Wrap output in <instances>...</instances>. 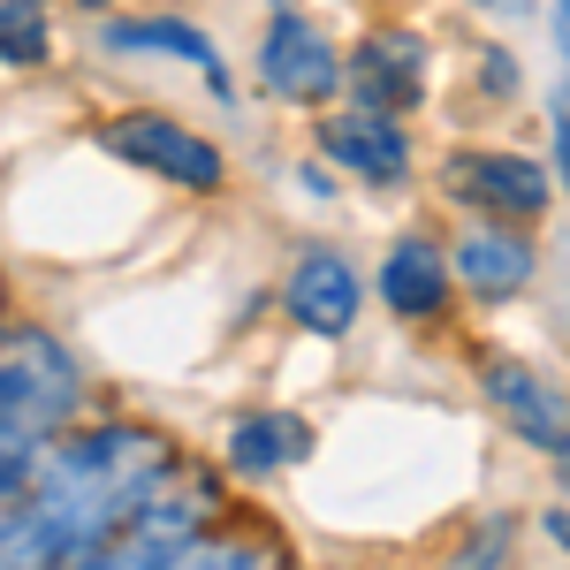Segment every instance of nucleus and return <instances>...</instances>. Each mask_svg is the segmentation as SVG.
<instances>
[{
    "label": "nucleus",
    "instance_id": "obj_1",
    "mask_svg": "<svg viewBox=\"0 0 570 570\" xmlns=\"http://www.w3.org/2000/svg\"><path fill=\"white\" fill-rule=\"evenodd\" d=\"M176 472V449L153 426H91L53 441L31 494L0 518V570H69Z\"/></svg>",
    "mask_w": 570,
    "mask_h": 570
},
{
    "label": "nucleus",
    "instance_id": "obj_2",
    "mask_svg": "<svg viewBox=\"0 0 570 570\" xmlns=\"http://www.w3.org/2000/svg\"><path fill=\"white\" fill-rule=\"evenodd\" d=\"M77 365L69 351L39 335V327H16V335H0V441H16V449H53L61 426H69V411H77Z\"/></svg>",
    "mask_w": 570,
    "mask_h": 570
},
{
    "label": "nucleus",
    "instance_id": "obj_3",
    "mask_svg": "<svg viewBox=\"0 0 570 570\" xmlns=\"http://www.w3.org/2000/svg\"><path fill=\"white\" fill-rule=\"evenodd\" d=\"M206 525H214V487L190 480V472H168L85 563H69V570H176L183 548L206 540Z\"/></svg>",
    "mask_w": 570,
    "mask_h": 570
},
{
    "label": "nucleus",
    "instance_id": "obj_4",
    "mask_svg": "<svg viewBox=\"0 0 570 570\" xmlns=\"http://www.w3.org/2000/svg\"><path fill=\"white\" fill-rule=\"evenodd\" d=\"M441 190L456 198V206H472V214H494V220H540L548 214V198H556V183L540 160L525 153H449L441 160Z\"/></svg>",
    "mask_w": 570,
    "mask_h": 570
},
{
    "label": "nucleus",
    "instance_id": "obj_5",
    "mask_svg": "<svg viewBox=\"0 0 570 570\" xmlns=\"http://www.w3.org/2000/svg\"><path fill=\"white\" fill-rule=\"evenodd\" d=\"M99 145L115 153V160H130L145 176H168L183 190H220V145H206L198 130H183L168 115H115V122H99Z\"/></svg>",
    "mask_w": 570,
    "mask_h": 570
},
{
    "label": "nucleus",
    "instance_id": "obj_6",
    "mask_svg": "<svg viewBox=\"0 0 570 570\" xmlns=\"http://www.w3.org/2000/svg\"><path fill=\"white\" fill-rule=\"evenodd\" d=\"M259 77L274 99H289V107H320V99H335L343 91V53L335 39L312 23V16H274L259 39Z\"/></svg>",
    "mask_w": 570,
    "mask_h": 570
},
{
    "label": "nucleus",
    "instance_id": "obj_7",
    "mask_svg": "<svg viewBox=\"0 0 570 570\" xmlns=\"http://www.w3.org/2000/svg\"><path fill=\"white\" fill-rule=\"evenodd\" d=\"M351 91H357V107H373V115H411L419 91H426V46L411 39V31H373V39H357Z\"/></svg>",
    "mask_w": 570,
    "mask_h": 570
},
{
    "label": "nucleus",
    "instance_id": "obj_8",
    "mask_svg": "<svg viewBox=\"0 0 570 570\" xmlns=\"http://www.w3.org/2000/svg\"><path fill=\"white\" fill-rule=\"evenodd\" d=\"M487 403L518 426V434L532 441V449H556V441L570 434V403H563V389L540 373V365H518V357H487Z\"/></svg>",
    "mask_w": 570,
    "mask_h": 570
},
{
    "label": "nucleus",
    "instance_id": "obj_9",
    "mask_svg": "<svg viewBox=\"0 0 570 570\" xmlns=\"http://www.w3.org/2000/svg\"><path fill=\"white\" fill-rule=\"evenodd\" d=\"M449 266H456V282H464L472 297H487V305H502V297H518V289L532 282V266H540V252H532V236H518L510 220H472Z\"/></svg>",
    "mask_w": 570,
    "mask_h": 570
},
{
    "label": "nucleus",
    "instance_id": "obj_10",
    "mask_svg": "<svg viewBox=\"0 0 570 570\" xmlns=\"http://www.w3.org/2000/svg\"><path fill=\"white\" fill-rule=\"evenodd\" d=\"M320 153H327L335 168H351L357 183H403V168H411V145L395 130V115H373V107L327 115V122H320Z\"/></svg>",
    "mask_w": 570,
    "mask_h": 570
},
{
    "label": "nucleus",
    "instance_id": "obj_11",
    "mask_svg": "<svg viewBox=\"0 0 570 570\" xmlns=\"http://www.w3.org/2000/svg\"><path fill=\"white\" fill-rule=\"evenodd\" d=\"M289 320L312 335H351L357 320V266L327 244H312L305 259L289 266Z\"/></svg>",
    "mask_w": 570,
    "mask_h": 570
},
{
    "label": "nucleus",
    "instance_id": "obj_12",
    "mask_svg": "<svg viewBox=\"0 0 570 570\" xmlns=\"http://www.w3.org/2000/svg\"><path fill=\"white\" fill-rule=\"evenodd\" d=\"M449 282H456V266L441 259L434 236H395L389 259H381V305L403 320H434L449 305Z\"/></svg>",
    "mask_w": 570,
    "mask_h": 570
},
{
    "label": "nucleus",
    "instance_id": "obj_13",
    "mask_svg": "<svg viewBox=\"0 0 570 570\" xmlns=\"http://www.w3.org/2000/svg\"><path fill=\"white\" fill-rule=\"evenodd\" d=\"M312 449L305 419H282V411H266V419H244V426H228V464L236 472H282V464H297Z\"/></svg>",
    "mask_w": 570,
    "mask_h": 570
},
{
    "label": "nucleus",
    "instance_id": "obj_14",
    "mask_svg": "<svg viewBox=\"0 0 570 570\" xmlns=\"http://www.w3.org/2000/svg\"><path fill=\"white\" fill-rule=\"evenodd\" d=\"M107 46H153V53H183L206 69V85L228 99V77H220V53L198 23H176V16H153V23H107Z\"/></svg>",
    "mask_w": 570,
    "mask_h": 570
},
{
    "label": "nucleus",
    "instance_id": "obj_15",
    "mask_svg": "<svg viewBox=\"0 0 570 570\" xmlns=\"http://www.w3.org/2000/svg\"><path fill=\"white\" fill-rule=\"evenodd\" d=\"M53 23H46V0H0V61L8 69H39Z\"/></svg>",
    "mask_w": 570,
    "mask_h": 570
},
{
    "label": "nucleus",
    "instance_id": "obj_16",
    "mask_svg": "<svg viewBox=\"0 0 570 570\" xmlns=\"http://www.w3.org/2000/svg\"><path fill=\"white\" fill-rule=\"evenodd\" d=\"M176 570H282L259 540H190Z\"/></svg>",
    "mask_w": 570,
    "mask_h": 570
},
{
    "label": "nucleus",
    "instance_id": "obj_17",
    "mask_svg": "<svg viewBox=\"0 0 570 570\" xmlns=\"http://www.w3.org/2000/svg\"><path fill=\"white\" fill-rule=\"evenodd\" d=\"M556 168H563V183H570V91H556Z\"/></svg>",
    "mask_w": 570,
    "mask_h": 570
},
{
    "label": "nucleus",
    "instance_id": "obj_18",
    "mask_svg": "<svg viewBox=\"0 0 570 570\" xmlns=\"http://www.w3.org/2000/svg\"><path fill=\"white\" fill-rule=\"evenodd\" d=\"M540 525H548V540H563V556H570V510H548Z\"/></svg>",
    "mask_w": 570,
    "mask_h": 570
},
{
    "label": "nucleus",
    "instance_id": "obj_19",
    "mask_svg": "<svg viewBox=\"0 0 570 570\" xmlns=\"http://www.w3.org/2000/svg\"><path fill=\"white\" fill-rule=\"evenodd\" d=\"M548 16H556V46H563V61H570V0H556Z\"/></svg>",
    "mask_w": 570,
    "mask_h": 570
},
{
    "label": "nucleus",
    "instance_id": "obj_20",
    "mask_svg": "<svg viewBox=\"0 0 570 570\" xmlns=\"http://www.w3.org/2000/svg\"><path fill=\"white\" fill-rule=\"evenodd\" d=\"M548 456H556V480H563V487H570V434H563V441H556V449H548Z\"/></svg>",
    "mask_w": 570,
    "mask_h": 570
},
{
    "label": "nucleus",
    "instance_id": "obj_21",
    "mask_svg": "<svg viewBox=\"0 0 570 570\" xmlns=\"http://www.w3.org/2000/svg\"><path fill=\"white\" fill-rule=\"evenodd\" d=\"M472 8H510V0H472Z\"/></svg>",
    "mask_w": 570,
    "mask_h": 570
}]
</instances>
